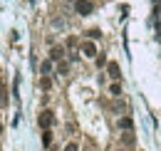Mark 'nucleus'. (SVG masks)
<instances>
[{
    "label": "nucleus",
    "instance_id": "nucleus-8",
    "mask_svg": "<svg viewBox=\"0 0 161 151\" xmlns=\"http://www.w3.org/2000/svg\"><path fill=\"white\" fill-rule=\"evenodd\" d=\"M109 94H112V97H121V84L117 82V79H114V84L109 87Z\"/></svg>",
    "mask_w": 161,
    "mask_h": 151
},
{
    "label": "nucleus",
    "instance_id": "nucleus-2",
    "mask_svg": "<svg viewBox=\"0 0 161 151\" xmlns=\"http://www.w3.org/2000/svg\"><path fill=\"white\" fill-rule=\"evenodd\" d=\"M75 10H77V15H89L94 10V5H92V0H75Z\"/></svg>",
    "mask_w": 161,
    "mask_h": 151
},
{
    "label": "nucleus",
    "instance_id": "nucleus-4",
    "mask_svg": "<svg viewBox=\"0 0 161 151\" xmlns=\"http://www.w3.org/2000/svg\"><path fill=\"white\" fill-rule=\"evenodd\" d=\"M82 55H84V57H97V55H99V52H97V47H94V42H92V40H89V42H84V45H82Z\"/></svg>",
    "mask_w": 161,
    "mask_h": 151
},
{
    "label": "nucleus",
    "instance_id": "nucleus-12",
    "mask_svg": "<svg viewBox=\"0 0 161 151\" xmlns=\"http://www.w3.org/2000/svg\"><path fill=\"white\" fill-rule=\"evenodd\" d=\"M8 102V92H5V82L0 79V104H5Z\"/></svg>",
    "mask_w": 161,
    "mask_h": 151
},
{
    "label": "nucleus",
    "instance_id": "nucleus-10",
    "mask_svg": "<svg viewBox=\"0 0 161 151\" xmlns=\"http://www.w3.org/2000/svg\"><path fill=\"white\" fill-rule=\"evenodd\" d=\"M40 87L45 89V92H47V89H52V79H50L47 75H42V79H40Z\"/></svg>",
    "mask_w": 161,
    "mask_h": 151
},
{
    "label": "nucleus",
    "instance_id": "nucleus-15",
    "mask_svg": "<svg viewBox=\"0 0 161 151\" xmlns=\"http://www.w3.org/2000/svg\"><path fill=\"white\" fill-rule=\"evenodd\" d=\"M64 151H77V144H67V146H64Z\"/></svg>",
    "mask_w": 161,
    "mask_h": 151
},
{
    "label": "nucleus",
    "instance_id": "nucleus-11",
    "mask_svg": "<svg viewBox=\"0 0 161 151\" xmlns=\"http://www.w3.org/2000/svg\"><path fill=\"white\" fill-rule=\"evenodd\" d=\"M42 144H45V146L52 144V134H50V129H42Z\"/></svg>",
    "mask_w": 161,
    "mask_h": 151
},
{
    "label": "nucleus",
    "instance_id": "nucleus-3",
    "mask_svg": "<svg viewBox=\"0 0 161 151\" xmlns=\"http://www.w3.org/2000/svg\"><path fill=\"white\" fill-rule=\"evenodd\" d=\"M134 141H136L134 129H124V134H121V144H124V146H134Z\"/></svg>",
    "mask_w": 161,
    "mask_h": 151
},
{
    "label": "nucleus",
    "instance_id": "nucleus-5",
    "mask_svg": "<svg viewBox=\"0 0 161 151\" xmlns=\"http://www.w3.org/2000/svg\"><path fill=\"white\" fill-rule=\"evenodd\" d=\"M107 70H109V77H112V79H119V77H121L119 64H117V62H109V67H107Z\"/></svg>",
    "mask_w": 161,
    "mask_h": 151
},
{
    "label": "nucleus",
    "instance_id": "nucleus-7",
    "mask_svg": "<svg viewBox=\"0 0 161 151\" xmlns=\"http://www.w3.org/2000/svg\"><path fill=\"white\" fill-rule=\"evenodd\" d=\"M119 129H134V121L129 116H121L119 119Z\"/></svg>",
    "mask_w": 161,
    "mask_h": 151
},
{
    "label": "nucleus",
    "instance_id": "nucleus-9",
    "mask_svg": "<svg viewBox=\"0 0 161 151\" xmlns=\"http://www.w3.org/2000/svg\"><path fill=\"white\" fill-rule=\"evenodd\" d=\"M40 72H42V75H50V72H52V59H45V62H42Z\"/></svg>",
    "mask_w": 161,
    "mask_h": 151
},
{
    "label": "nucleus",
    "instance_id": "nucleus-16",
    "mask_svg": "<svg viewBox=\"0 0 161 151\" xmlns=\"http://www.w3.org/2000/svg\"><path fill=\"white\" fill-rule=\"evenodd\" d=\"M0 131H3V126H0Z\"/></svg>",
    "mask_w": 161,
    "mask_h": 151
},
{
    "label": "nucleus",
    "instance_id": "nucleus-6",
    "mask_svg": "<svg viewBox=\"0 0 161 151\" xmlns=\"http://www.w3.org/2000/svg\"><path fill=\"white\" fill-rule=\"evenodd\" d=\"M62 55H64V50H62V47H52V55H50V59H52V62H60Z\"/></svg>",
    "mask_w": 161,
    "mask_h": 151
},
{
    "label": "nucleus",
    "instance_id": "nucleus-1",
    "mask_svg": "<svg viewBox=\"0 0 161 151\" xmlns=\"http://www.w3.org/2000/svg\"><path fill=\"white\" fill-rule=\"evenodd\" d=\"M52 121H55L52 112H50V109H42L40 116H37V124H40V129H50V126H52Z\"/></svg>",
    "mask_w": 161,
    "mask_h": 151
},
{
    "label": "nucleus",
    "instance_id": "nucleus-14",
    "mask_svg": "<svg viewBox=\"0 0 161 151\" xmlns=\"http://www.w3.org/2000/svg\"><path fill=\"white\" fill-rule=\"evenodd\" d=\"M87 35H89V37H92V40H99V37H102V32H99V30H89Z\"/></svg>",
    "mask_w": 161,
    "mask_h": 151
},
{
    "label": "nucleus",
    "instance_id": "nucleus-13",
    "mask_svg": "<svg viewBox=\"0 0 161 151\" xmlns=\"http://www.w3.org/2000/svg\"><path fill=\"white\" fill-rule=\"evenodd\" d=\"M57 72H60V75H67V72H69V64H67V62H60V64H57Z\"/></svg>",
    "mask_w": 161,
    "mask_h": 151
}]
</instances>
